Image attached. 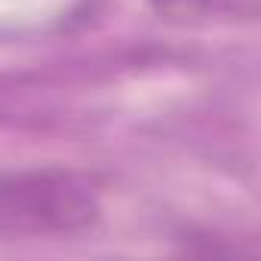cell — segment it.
I'll return each instance as SVG.
<instances>
[{
  "mask_svg": "<svg viewBox=\"0 0 261 261\" xmlns=\"http://www.w3.org/2000/svg\"><path fill=\"white\" fill-rule=\"evenodd\" d=\"M154 10L163 16H178V19H191V16H203L209 7H215V0H151Z\"/></svg>",
  "mask_w": 261,
  "mask_h": 261,
  "instance_id": "obj_2",
  "label": "cell"
},
{
  "mask_svg": "<svg viewBox=\"0 0 261 261\" xmlns=\"http://www.w3.org/2000/svg\"><path fill=\"white\" fill-rule=\"evenodd\" d=\"M101 215L98 188L74 169L0 172V237H74Z\"/></svg>",
  "mask_w": 261,
  "mask_h": 261,
  "instance_id": "obj_1",
  "label": "cell"
}]
</instances>
